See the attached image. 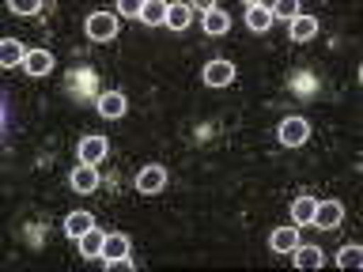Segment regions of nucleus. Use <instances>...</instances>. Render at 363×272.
Masks as SVG:
<instances>
[{
	"label": "nucleus",
	"instance_id": "f257e3e1",
	"mask_svg": "<svg viewBox=\"0 0 363 272\" xmlns=\"http://www.w3.org/2000/svg\"><path fill=\"white\" fill-rule=\"evenodd\" d=\"M84 27H87L91 42H110L113 34H118V16H113V11H91Z\"/></svg>",
	"mask_w": 363,
	"mask_h": 272
},
{
	"label": "nucleus",
	"instance_id": "f03ea898",
	"mask_svg": "<svg viewBox=\"0 0 363 272\" xmlns=\"http://www.w3.org/2000/svg\"><path fill=\"white\" fill-rule=\"evenodd\" d=\"M277 136H280L284 147H303L306 140H311V125H306L303 118H284L280 129H277Z\"/></svg>",
	"mask_w": 363,
	"mask_h": 272
},
{
	"label": "nucleus",
	"instance_id": "7ed1b4c3",
	"mask_svg": "<svg viewBox=\"0 0 363 272\" xmlns=\"http://www.w3.org/2000/svg\"><path fill=\"white\" fill-rule=\"evenodd\" d=\"M340 220H345V208H340L337 200H318L311 227H318V231H333V227H340Z\"/></svg>",
	"mask_w": 363,
	"mask_h": 272
},
{
	"label": "nucleus",
	"instance_id": "20e7f679",
	"mask_svg": "<svg viewBox=\"0 0 363 272\" xmlns=\"http://www.w3.org/2000/svg\"><path fill=\"white\" fill-rule=\"evenodd\" d=\"M167 186V170L152 163V166H140V174H136V193H144V197H152Z\"/></svg>",
	"mask_w": 363,
	"mask_h": 272
},
{
	"label": "nucleus",
	"instance_id": "39448f33",
	"mask_svg": "<svg viewBox=\"0 0 363 272\" xmlns=\"http://www.w3.org/2000/svg\"><path fill=\"white\" fill-rule=\"evenodd\" d=\"M125 110H129V98H125L121 91H106V95H99V113H102L106 121L125 118Z\"/></svg>",
	"mask_w": 363,
	"mask_h": 272
},
{
	"label": "nucleus",
	"instance_id": "423d86ee",
	"mask_svg": "<svg viewBox=\"0 0 363 272\" xmlns=\"http://www.w3.org/2000/svg\"><path fill=\"white\" fill-rule=\"evenodd\" d=\"M102 155H106V136H84V140H79V163L99 166Z\"/></svg>",
	"mask_w": 363,
	"mask_h": 272
},
{
	"label": "nucleus",
	"instance_id": "0eeeda50",
	"mask_svg": "<svg viewBox=\"0 0 363 272\" xmlns=\"http://www.w3.org/2000/svg\"><path fill=\"white\" fill-rule=\"evenodd\" d=\"M235 79V64L231 61H208L204 64V84L208 87H227Z\"/></svg>",
	"mask_w": 363,
	"mask_h": 272
},
{
	"label": "nucleus",
	"instance_id": "6e6552de",
	"mask_svg": "<svg viewBox=\"0 0 363 272\" xmlns=\"http://www.w3.org/2000/svg\"><path fill=\"white\" fill-rule=\"evenodd\" d=\"M246 27L254 34H265L272 27V8L269 4H246Z\"/></svg>",
	"mask_w": 363,
	"mask_h": 272
},
{
	"label": "nucleus",
	"instance_id": "1a4fd4ad",
	"mask_svg": "<svg viewBox=\"0 0 363 272\" xmlns=\"http://www.w3.org/2000/svg\"><path fill=\"white\" fill-rule=\"evenodd\" d=\"M23 68H27L30 76H50L53 72V53L50 50H30L27 61H23Z\"/></svg>",
	"mask_w": 363,
	"mask_h": 272
},
{
	"label": "nucleus",
	"instance_id": "9d476101",
	"mask_svg": "<svg viewBox=\"0 0 363 272\" xmlns=\"http://www.w3.org/2000/svg\"><path fill=\"white\" fill-rule=\"evenodd\" d=\"M72 189H76V193H95V189H99V170L87 166V163H79V166L72 170Z\"/></svg>",
	"mask_w": 363,
	"mask_h": 272
},
{
	"label": "nucleus",
	"instance_id": "9b49d317",
	"mask_svg": "<svg viewBox=\"0 0 363 272\" xmlns=\"http://www.w3.org/2000/svg\"><path fill=\"white\" fill-rule=\"evenodd\" d=\"M87 231H95V220H91V212H72V215L65 220V234L76 238V242H79V238H84Z\"/></svg>",
	"mask_w": 363,
	"mask_h": 272
},
{
	"label": "nucleus",
	"instance_id": "f8f14e48",
	"mask_svg": "<svg viewBox=\"0 0 363 272\" xmlns=\"http://www.w3.org/2000/svg\"><path fill=\"white\" fill-rule=\"evenodd\" d=\"M27 53H30V50H23V42H16V38H4V42H0V64H4V68L23 64V61H27Z\"/></svg>",
	"mask_w": 363,
	"mask_h": 272
},
{
	"label": "nucleus",
	"instance_id": "ddd939ff",
	"mask_svg": "<svg viewBox=\"0 0 363 272\" xmlns=\"http://www.w3.org/2000/svg\"><path fill=\"white\" fill-rule=\"evenodd\" d=\"M299 246V231L295 227H277L272 231V254H291Z\"/></svg>",
	"mask_w": 363,
	"mask_h": 272
},
{
	"label": "nucleus",
	"instance_id": "4468645a",
	"mask_svg": "<svg viewBox=\"0 0 363 272\" xmlns=\"http://www.w3.org/2000/svg\"><path fill=\"white\" fill-rule=\"evenodd\" d=\"M314 34H318V19H314V16H303V11H299V16L291 19V42H311Z\"/></svg>",
	"mask_w": 363,
	"mask_h": 272
},
{
	"label": "nucleus",
	"instance_id": "2eb2a0df",
	"mask_svg": "<svg viewBox=\"0 0 363 272\" xmlns=\"http://www.w3.org/2000/svg\"><path fill=\"white\" fill-rule=\"evenodd\" d=\"M291 254H295V265L299 268H322L325 265V254L318 246H295Z\"/></svg>",
	"mask_w": 363,
	"mask_h": 272
},
{
	"label": "nucleus",
	"instance_id": "dca6fc26",
	"mask_svg": "<svg viewBox=\"0 0 363 272\" xmlns=\"http://www.w3.org/2000/svg\"><path fill=\"white\" fill-rule=\"evenodd\" d=\"M121 257H129V238L106 234V242H102V261H121Z\"/></svg>",
	"mask_w": 363,
	"mask_h": 272
},
{
	"label": "nucleus",
	"instance_id": "f3484780",
	"mask_svg": "<svg viewBox=\"0 0 363 272\" xmlns=\"http://www.w3.org/2000/svg\"><path fill=\"white\" fill-rule=\"evenodd\" d=\"M231 27V16H227L223 8H204V30L208 34H227Z\"/></svg>",
	"mask_w": 363,
	"mask_h": 272
},
{
	"label": "nucleus",
	"instance_id": "a211bd4d",
	"mask_svg": "<svg viewBox=\"0 0 363 272\" xmlns=\"http://www.w3.org/2000/svg\"><path fill=\"white\" fill-rule=\"evenodd\" d=\"M314 197H295V204H291V220L299 223V227H311L314 223Z\"/></svg>",
	"mask_w": 363,
	"mask_h": 272
},
{
	"label": "nucleus",
	"instance_id": "6ab92c4d",
	"mask_svg": "<svg viewBox=\"0 0 363 272\" xmlns=\"http://www.w3.org/2000/svg\"><path fill=\"white\" fill-rule=\"evenodd\" d=\"M189 19H193V4H170V8H167V27L186 30Z\"/></svg>",
	"mask_w": 363,
	"mask_h": 272
},
{
	"label": "nucleus",
	"instance_id": "aec40b11",
	"mask_svg": "<svg viewBox=\"0 0 363 272\" xmlns=\"http://www.w3.org/2000/svg\"><path fill=\"white\" fill-rule=\"evenodd\" d=\"M102 242H106V234L87 231L84 238H79V254H84V257H102Z\"/></svg>",
	"mask_w": 363,
	"mask_h": 272
},
{
	"label": "nucleus",
	"instance_id": "412c9836",
	"mask_svg": "<svg viewBox=\"0 0 363 272\" xmlns=\"http://www.w3.org/2000/svg\"><path fill=\"white\" fill-rule=\"evenodd\" d=\"M167 8L170 4H163V0H147L144 11H140V19L144 23H167Z\"/></svg>",
	"mask_w": 363,
	"mask_h": 272
},
{
	"label": "nucleus",
	"instance_id": "4be33fe9",
	"mask_svg": "<svg viewBox=\"0 0 363 272\" xmlns=\"http://www.w3.org/2000/svg\"><path fill=\"white\" fill-rule=\"evenodd\" d=\"M337 265H340V268H359V265H363V249H359V246H345V249L337 254Z\"/></svg>",
	"mask_w": 363,
	"mask_h": 272
},
{
	"label": "nucleus",
	"instance_id": "5701e85b",
	"mask_svg": "<svg viewBox=\"0 0 363 272\" xmlns=\"http://www.w3.org/2000/svg\"><path fill=\"white\" fill-rule=\"evenodd\" d=\"M299 16V4L295 0H280V4H272V19H295Z\"/></svg>",
	"mask_w": 363,
	"mask_h": 272
},
{
	"label": "nucleus",
	"instance_id": "b1692460",
	"mask_svg": "<svg viewBox=\"0 0 363 272\" xmlns=\"http://www.w3.org/2000/svg\"><path fill=\"white\" fill-rule=\"evenodd\" d=\"M45 4H38V0H11V11H19V16H38Z\"/></svg>",
	"mask_w": 363,
	"mask_h": 272
},
{
	"label": "nucleus",
	"instance_id": "393cba45",
	"mask_svg": "<svg viewBox=\"0 0 363 272\" xmlns=\"http://www.w3.org/2000/svg\"><path fill=\"white\" fill-rule=\"evenodd\" d=\"M140 11H144V4H140V0H121V16H133V19H140Z\"/></svg>",
	"mask_w": 363,
	"mask_h": 272
},
{
	"label": "nucleus",
	"instance_id": "a878e982",
	"mask_svg": "<svg viewBox=\"0 0 363 272\" xmlns=\"http://www.w3.org/2000/svg\"><path fill=\"white\" fill-rule=\"evenodd\" d=\"M106 268H118V272H129V268H136V261H133V257H121V261H106Z\"/></svg>",
	"mask_w": 363,
	"mask_h": 272
}]
</instances>
